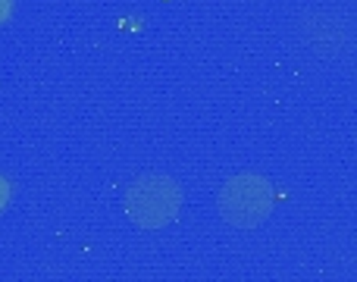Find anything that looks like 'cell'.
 Instances as JSON below:
<instances>
[{
	"instance_id": "3957f363",
	"label": "cell",
	"mask_w": 357,
	"mask_h": 282,
	"mask_svg": "<svg viewBox=\"0 0 357 282\" xmlns=\"http://www.w3.org/2000/svg\"><path fill=\"white\" fill-rule=\"evenodd\" d=\"M273 207V191L260 176H235L220 188V214L232 226H257Z\"/></svg>"
},
{
	"instance_id": "7a4b0ae2",
	"label": "cell",
	"mask_w": 357,
	"mask_h": 282,
	"mask_svg": "<svg viewBox=\"0 0 357 282\" xmlns=\"http://www.w3.org/2000/svg\"><path fill=\"white\" fill-rule=\"evenodd\" d=\"M298 41L320 60H333L351 50V22L335 10H307L295 22Z\"/></svg>"
},
{
	"instance_id": "277c9868",
	"label": "cell",
	"mask_w": 357,
	"mask_h": 282,
	"mask_svg": "<svg viewBox=\"0 0 357 282\" xmlns=\"http://www.w3.org/2000/svg\"><path fill=\"white\" fill-rule=\"evenodd\" d=\"M10 13H13V0H0V22H6Z\"/></svg>"
},
{
	"instance_id": "6da1fadb",
	"label": "cell",
	"mask_w": 357,
	"mask_h": 282,
	"mask_svg": "<svg viewBox=\"0 0 357 282\" xmlns=\"http://www.w3.org/2000/svg\"><path fill=\"white\" fill-rule=\"evenodd\" d=\"M178 204H182V195H178L176 185L163 176L138 179L129 188V195H126V210H129L132 220L144 229L167 226L169 220H176Z\"/></svg>"
},
{
	"instance_id": "5b68a950",
	"label": "cell",
	"mask_w": 357,
	"mask_h": 282,
	"mask_svg": "<svg viewBox=\"0 0 357 282\" xmlns=\"http://www.w3.org/2000/svg\"><path fill=\"white\" fill-rule=\"evenodd\" d=\"M6 198H10V188H6V182H3V179H0V210H3Z\"/></svg>"
}]
</instances>
